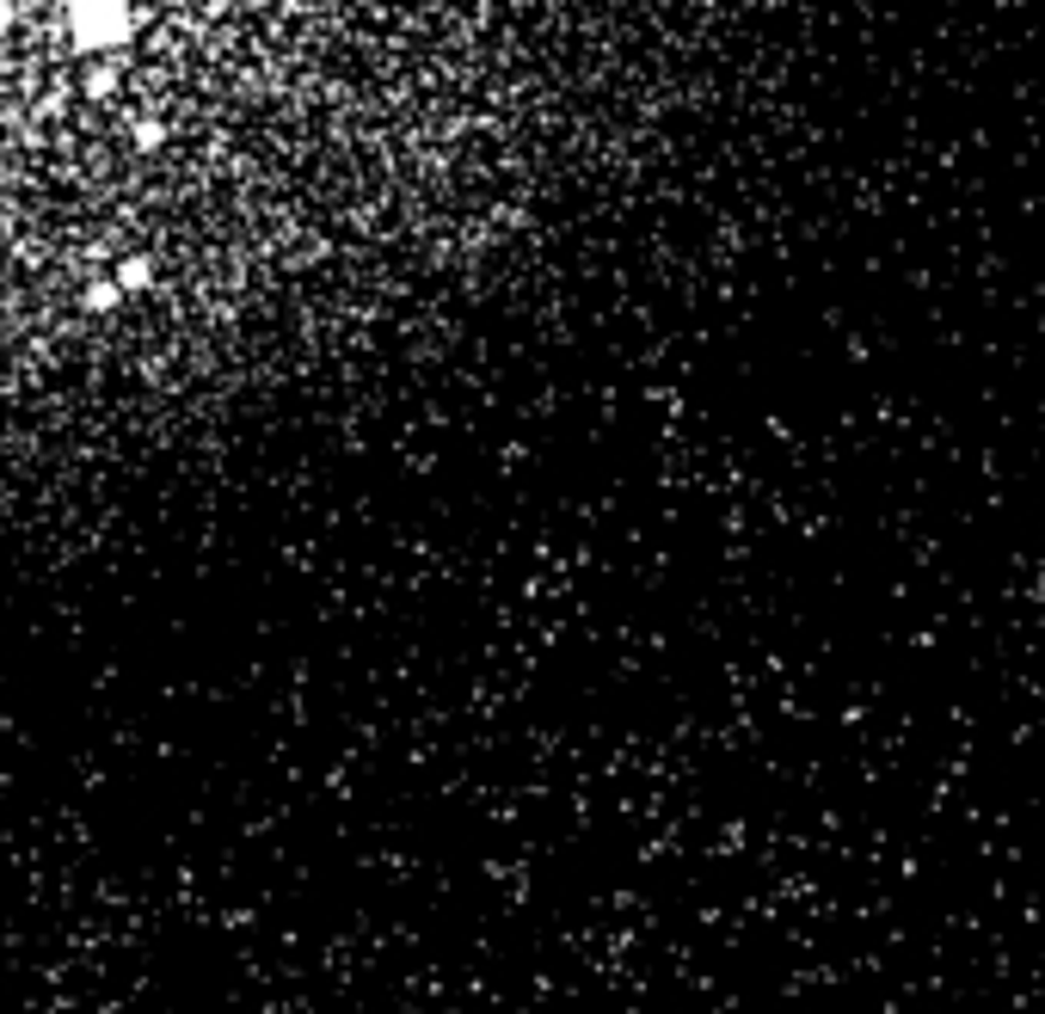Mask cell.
Segmentation results:
<instances>
[{"mask_svg":"<svg viewBox=\"0 0 1045 1014\" xmlns=\"http://www.w3.org/2000/svg\"><path fill=\"white\" fill-rule=\"evenodd\" d=\"M63 25L80 56L105 62L136 37V0H63Z\"/></svg>","mask_w":1045,"mask_h":1014,"instance_id":"cell-1","label":"cell"},{"mask_svg":"<svg viewBox=\"0 0 1045 1014\" xmlns=\"http://www.w3.org/2000/svg\"><path fill=\"white\" fill-rule=\"evenodd\" d=\"M111 283H117V296H141V289H155V259H141V252H129V259H117V271H111Z\"/></svg>","mask_w":1045,"mask_h":1014,"instance_id":"cell-2","label":"cell"},{"mask_svg":"<svg viewBox=\"0 0 1045 1014\" xmlns=\"http://www.w3.org/2000/svg\"><path fill=\"white\" fill-rule=\"evenodd\" d=\"M117 87H124V75H117V68H111V62H93V68H87V75H80V93L93 99V105H99V99H111V93H117Z\"/></svg>","mask_w":1045,"mask_h":1014,"instance_id":"cell-3","label":"cell"},{"mask_svg":"<svg viewBox=\"0 0 1045 1014\" xmlns=\"http://www.w3.org/2000/svg\"><path fill=\"white\" fill-rule=\"evenodd\" d=\"M129 141H136V155H155L160 141H167V124H160V117H136V129H129Z\"/></svg>","mask_w":1045,"mask_h":1014,"instance_id":"cell-4","label":"cell"},{"mask_svg":"<svg viewBox=\"0 0 1045 1014\" xmlns=\"http://www.w3.org/2000/svg\"><path fill=\"white\" fill-rule=\"evenodd\" d=\"M13 25H19V7H13V0H0V37L13 32Z\"/></svg>","mask_w":1045,"mask_h":1014,"instance_id":"cell-5","label":"cell"},{"mask_svg":"<svg viewBox=\"0 0 1045 1014\" xmlns=\"http://www.w3.org/2000/svg\"><path fill=\"white\" fill-rule=\"evenodd\" d=\"M0 197H7V179H0Z\"/></svg>","mask_w":1045,"mask_h":1014,"instance_id":"cell-6","label":"cell"}]
</instances>
